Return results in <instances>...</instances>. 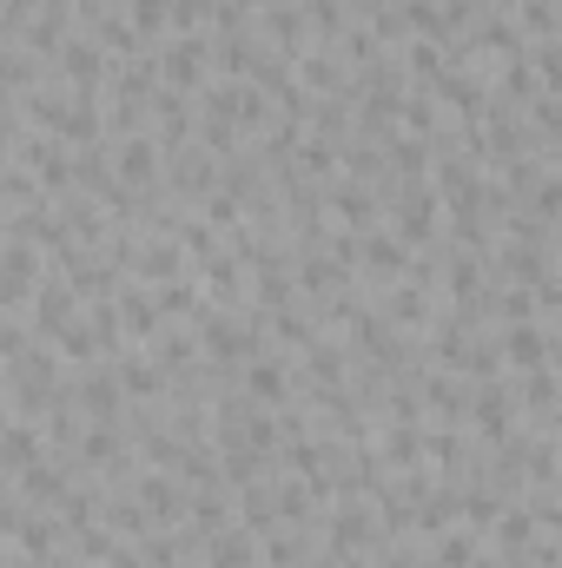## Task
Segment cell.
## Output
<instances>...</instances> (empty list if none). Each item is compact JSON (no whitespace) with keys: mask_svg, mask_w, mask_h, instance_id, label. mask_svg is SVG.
Here are the masks:
<instances>
[{"mask_svg":"<svg viewBox=\"0 0 562 568\" xmlns=\"http://www.w3.org/2000/svg\"><path fill=\"white\" fill-rule=\"evenodd\" d=\"M73 410H80L87 424H127L133 397H127V384H120V364L80 371V377H73Z\"/></svg>","mask_w":562,"mask_h":568,"instance_id":"6da1fadb","label":"cell"},{"mask_svg":"<svg viewBox=\"0 0 562 568\" xmlns=\"http://www.w3.org/2000/svg\"><path fill=\"white\" fill-rule=\"evenodd\" d=\"M159 73H165V87L199 93L205 73H219V60H212V33H172V40H159Z\"/></svg>","mask_w":562,"mask_h":568,"instance_id":"7a4b0ae2","label":"cell"},{"mask_svg":"<svg viewBox=\"0 0 562 568\" xmlns=\"http://www.w3.org/2000/svg\"><path fill=\"white\" fill-rule=\"evenodd\" d=\"M496 351H503L510 371H543V364H556V357H550V324H543V317L503 324V331H496Z\"/></svg>","mask_w":562,"mask_h":568,"instance_id":"3957f363","label":"cell"},{"mask_svg":"<svg viewBox=\"0 0 562 568\" xmlns=\"http://www.w3.org/2000/svg\"><path fill=\"white\" fill-rule=\"evenodd\" d=\"M291 390H298V384H291V364H284L279 351H265V357L245 364V397H252L259 410H284Z\"/></svg>","mask_w":562,"mask_h":568,"instance_id":"277c9868","label":"cell"},{"mask_svg":"<svg viewBox=\"0 0 562 568\" xmlns=\"http://www.w3.org/2000/svg\"><path fill=\"white\" fill-rule=\"evenodd\" d=\"M47 456H53L47 429L33 424V417H7V443H0V469H7V476H27V469L47 463Z\"/></svg>","mask_w":562,"mask_h":568,"instance_id":"5b68a950","label":"cell"},{"mask_svg":"<svg viewBox=\"0 0 562 568\" xmlns=\"http://www.w3.org/2000/svg\"><path fill=\"white\" fill-rule=\"evenodd\" d=\"M423 562L430 568H476L483 562V529L456 523V529H443V536H423Z\"/></svg>","mask_w":562,"mask_h":568,"instance_id":"8992f818","label":"cell"},{"mask_svg":"<svg viewBox=\"0 0 562 568\" xmlns=\"http://www.w3.org/2000/svg\"><path fill=\"white\" fill-rule=\"evenodd\" d=\"M423 429L430 424H391L378 429V463L391 469V476H411V469H423L430 456H423Z\"/></svg>","mask_w":562,"mask_h":568,"instance_id":"52a82bcc","label":"cell"},{"mask_svg":"<svg viewBox=\"0 0 562 568\" xmlns=\"http://www.w3.org/2000/svg\"><path fill=\"white\" fill-rule=\"evenodd\" d=\"M516 27H523L530 47L536 40H562V7L556 0H516Z\"/></svg>","mask_w":562,"mask_h":568,"instance_id":"ba28073f","label":"cell"},{"mask_svg":"<svg viewBox=\"0 0 562 568\" xmlns=\"http://www.w3.org/2000/svg\"><path fill=\"white\" fill-rule=\"evenodd\" d=\"M172 7H179V0H127V20L140 27L152 47H159V40L172 33Z\"/></svg>","mask_w":562,"mask_h":568,"instance_id":"9c48e42d","label":"cell"},{"mask_svg":"<svg viewBox=\"0 0 562 568\" xmlns=\"http://www.w3.org/2000/svg\"><path fill=\"white\" fill-rule=\"evenodd\" d=\"M311 568H344V562H338V556H331V549H324V556H318V562H311Z\"/></svg>","mask_w":562,"mask_h":568,"instance_id":"30bf717a","label":"cell"},{"mask_svg":"<svg viewBox=\"0 0 562 568\" xmlns=\"http://www.w3.org/2000/svg\"><path fill=\"white\" fill-rule=\"evenodd\" d=\"M556 272H562V225H556Z\"/></svg>","mask_w":562,"mask_h":568,"instance_id":"8fae6325","label":"cell"}]
</instances>
